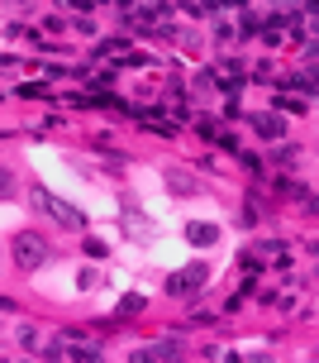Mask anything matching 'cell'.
Listing matches in <instances>:
<instances>
[{
    "label": "cell",
    "mask_w": 319,
    "mask_h": 363,
    "mask_svg": "<svg viewBox=\"0 0 319 363\" xmlns=\"http://www.w3.org/2000/svg\"><path fill=\"white\" fill-rule=\"evenodd\" d=\"M48 359H100V345L81 340V335H57L48 345Z\"/></svg>",
    "instance_id": "obj_1"
},
{
    "label": "cell",
    "mask_w": 319,
    "mask_h": 363,
    "mask_svg": "<svg viewBox=\"0 0 319 363\" xmlns=\"http://www.w3.org/2000/svg\"><path fill=\"white\" fill-rule=\"evenodd\" d=\"M34 201L43 206V211H48V216H57V225H67V230H81V225H86L76 206H67V201H57L53 191H43V186H34Z\"/></svg>",
    "instance_id": "obj_2"
},
{
    "label": "cell",
    "mask_w": 319,
    "mask_h": 363,
    "mask_svg": "<svg viewBox=\"0 0 319 363\" xmlns=\"http://www.w3.org/2000/svg\"><path fill=\"white\" fill-rule=\"evenodd\" d=\"M15 258L24 268H38V263H48V244L38 235H15Z\"/></svg>",
    "instance_id": "obj_3"
},
{
    "label": "cell",
    "mask_w": 319,
    "mask_h": 363,
    "mask_svg": "<svg viewBox=\"0 0 319 363\" xmlns=\"http://www.w3.org/2000/svg\"><path fill=\"white\" fill-rule=\"evenodd\" d=\"M205 277H210V272H205V263H195V268L177 272V277H172V282H167V291H172V296H186V291L205 287Z\"/></svg>",
    "instance_id": "obj_4"
},
{
    "label": "cell",
    "mask_w": 319,
    "mask_h": 363,
    "mask_svg": "<svg viewBox=\"0 0 319 363\" xmlns=\"http://www.w3.org/2000/svg\"><path fill=\"white\" fill-rule=\"evenodd\" d=\"M134 359H139V363H148V359H181V340H158V345L139 349Z\"/></svg>",
    "instance_id": "obj_5"
},
{
    "label": "cell",
    "mask_w": 319,
    "mask_h": 363,
    "mask_svg": "<svg viewBox=\"0 0 319 363\" xmlns=\"http://www.w3.org/2000/svg\"><path fill=\"white\" fill-rule=\"evenodd\" d=\"M253 129H257L262 139H286V120L282 115H253Z\"/></svg>",
    "instance_id": "obj_6"
},
{
    "label": "cell",
    "mask_w": 319,
    "mask_h": 363,
    "mask_svg": "<svg viewBox=\"0 0 319 363\" xmlns=\"http://www.w3.org/2000/svg\"><path fill=\"white\" fill-rule=\"evenodd\" d=\"M186 239L191 244H214L219 239V225H186Z\"/></svg>",
    "instance_id": "obj_7"
},
{
    "label": "cell",
    "mask_w": 319,
    "mask_h": 363,
    "mask_svg": "<svg viewBox=\"0 0 319 363\" xmlns=\"http://www.w3.org/2000/svg\"><path fill=\"white\" fill-rule=\"evenodd\" d=\"M277 106H282L286 115H296V110H305V101H296V96H282V101H277Z\"/></svg>",
    "instance_id": "obj_8"
},
{
    "label": "cell",
    "mask_w": 319,
    "mask_h": 363,
    "mask_svg": "<svg viewBox=\"0 0 319 363\" xmlns=\"http://www.w3.org/2000/svg\"><path fill=\"white\" fill-rule=\"evenodd\" d=\"M10 191H15V186H10V172L0 167V196H10Z\"/></svg>",
    "instance_id": "obj_9"
}]
</instances>
